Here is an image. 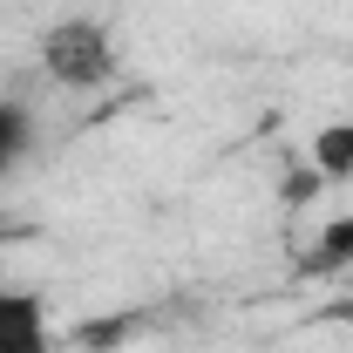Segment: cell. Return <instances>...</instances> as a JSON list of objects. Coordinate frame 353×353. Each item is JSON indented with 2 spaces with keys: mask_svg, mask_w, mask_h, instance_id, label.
Wrapping results in <instances>:
<instances>
[{
  "mask_svg": "<svg viewBox=\"0 0 353 353\" xmlns=\"http://www.w3.org/2000/svg\"><path fill=\"white\" fill-rule=\"evenodd\" d=\"M326 190V176L312 170V163H299V170H285V183H279V197H285V211H299V204H312Z\"/></svg>",
  "mask_w": 353,
  "mask_h": 353,
  "instance_id": "cell-6",
  "label": "cell"
},
{
  "mask_svg": "<svg viewBox=\"0 0 353 353\" xmlns=\"http://www.w3.org/2000/svg\"><path fill=\"white\" fill-rule=\"evenodd\" d=\"M48 299L34 285H0V353H48Z\"/></svg>",
  "mask_w": 353,
  "mask_h": 353,
  "instance_id": "cell-2",
  "label": "cell"
},
{
  "mask_svg": "<svg viewBox=\"0 0 353 353\" xmlns=\"http://www.w3.org/2000/svg\"><path fill=\"white\" fill-rule=\"evenodd\" d=\"M28 150H34V116H28L21 102H0V176L14 170Z\"/></svg>",
  "mask_w": 353,
  "mask_h": 353,
  "instance_id": "cell-5",
  "label": "cell"
},
{
  "mask_svg": "<svg viewBox=\"0 0 353 353\" xmlns=\"http://www.w3.org/2000/svg\"><path fill=\"white\" fill-rule=\"evenodd\" d=\"M41 68L61 88H102L116 75V34L95 14H68L41 34Z\"/></svg>",
  "mask_w": 353,
  "mask_h": 353,
  "instance_id": "cell-1",
  "label": "cell"
},
{
  "mask_svg": "<svg viewBox=\"0 0 353 353\" xmlns=\"http://www.w3.org/2000/svg\"><path fill=\"white\" fill-rule=\"evenodd\" d=\"M306 163L326 176V183H353V116H340V123H319V130H312Z\"/></svg>",
  "mask_w": 353,
  "mask_h": 353,
  "instance_id": "cell-3",
  "label": "cell"
},
{
  "mask_svg": "<svg viewBox=\"0 0 353 353\" xmlns=\"http://www.w3.org/2000/svg\"><path fill=\"white\" fill-rule=\"evenodd\" d=\"M306 272H312V279L353 272V218H333V224H319V238H312V252H306Z\"/></svg>",
  "mask_w": 353,
  "mask_h": 353,
  "instance_id": "cell-4",
  "label": "cell"
}]
</instances>
